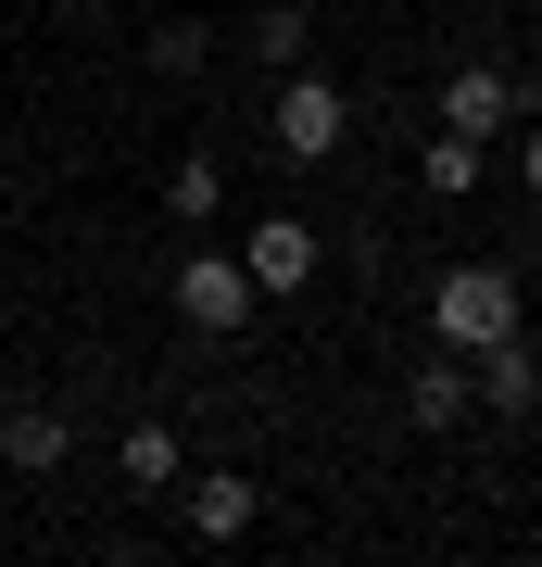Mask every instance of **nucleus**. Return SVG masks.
<instances>
[{"label":"nucleus","mask_w":542,"mask_h":567,"mask_svg":"<svg viewBox=\"0 0 542 567\" xmlns=\"http://www.w3.org/2000/svg\"><path fill=\"white\" fill-rule=\"evenodd\" d=\"M504 328H530L504 265H442V278H429V341L442 353H480V341H504Z\"/></svg>","instance_id":"obj_1"},{"label":"nucleus","mask_w":542,"mask_h":567,"mask_svg":"<svg viewBox=\"0 0 542 567\" xmlns=\"http://www.w3.org/2000/svg\"><path fill=\"white\" fill-rule=\"evenodd\" d=\"M265 140H278V164H341V140H354V102H341V76L290 63V76H278V102H265Z\"/></svg>","instance_id":"obj_2"},{"label":"nucleus","mask_w":542,"mask_h":567,"mask_svg":"<svg viewBox=\"0 0 542 567\" xmlns=\"http://www.w3.org/2000/svg\"><path fill=\"white\" fill-rule=\"evenodd\" d=\"M253 303H265V290H253V265H241V252H215V240H202V252H177V316L202 328V341L253 328Z\"/></svg>","instance_id":"obj_3"},{"label":"nucleus","mask_w":542,"mask_h":567,"mask_svg":"<svg viewBox=\"0 0 542 567\" xmlns=\"http://www.w3.org/2000/svg\"><path fill=\"white\" fill-rule=\"evenodd\" d=\"M241 265H253V290H265V303H290V290H316L328 240H316V227H303V215H265L253 240H241Z\"/></svg>","instance_id":"obj_4"},{"label":"nucleus","mask_w":542,"mask_h":567,"mask_svg":"<svg viewBox=\"0 0 542 567\" xmlns=\"http://www.w3.org/2000/svg\"><path fill=\"white\" fill-rule=\"evenodd\" d=\"M467 379H480V404H492V416H542V353H530V328L480 341V353H467Z\"/></svg>","instance_id":"obj_5"},{"label":"nucleus","mask_w":542,"mask_h":567,"mask_svg":"<svg viewBox=\"0 0 542 567\" xmlns=\"http://www.w3.org/2000/svg\"><path fill=\"white\" fill-rule=\"evenodd\" d=\"M63 454H76V416L63 404H13L0 416V480H51Z\"/></svg>","instance_id":"obj_6"},{"label":"nucleus","mask_w":542,"mask_h":567,"mask_svg":"<svg viewBox=\"0 0 542 567\" xmlns=\"http://www.w3.org/2000/svg\"><path fill=\"white\" fill-rule=\"evenodd\" d=\"M177 505H190V543H241L265 492L241 480V466H215V480H177Z\"/></svg>","instance_id":"obj_7"},{"label":"nucleus","mask_w":542,"mask_h":567,"mask_svg":"<svg viewBox=\"0 0 542 567\" xmlns=\"http://www.w3.org/2000/svg\"><path fill=\"white\" fill-rule=\"evenodd\" d=\"M403 416H417V429H454V416H480V379H467V353H442V341H429V365L403 379Z\"/></svg>","instance_id":"obj_8"},{"label":"nucleus","mask_w":542,"mask_h":567,"mask_svg":"<svg viewBox=\"0 0 542 567\" xmlns=\"http://www.w3.org/2000/svg\"><path fill=\"white\" fill-rule=\"evenodd\" d=\"M504 114H518V76H504V63H454V76H442V126H467V140H492Z\"/></svg>","instance_id":"obj_9"},{"label":"nucleus","mask_w":542,"mask_h":567,"mask_svg":"<svg viewBox=\"0 0 542 567\" xmlns=\"http://www.w3.org/2000/svg\"><path fill=\"white\" fill-rule=\"evenodd\" d=\"M114 466H126V480H140V492H177V480H190V454H177V429H164V416H126Z\"/></svg>","instance_id":"obj_10"},{"label":"nucleus","mask_w":542,"mask_h":567,"mask_svg":"<svg viewBox=\"0 0 542 567\" xmlns=\"http://www.w3.org/2000/svg\"><path fill=\"white\" fill-rule=\"evenodd\" d=\"M164 215H177V227H215V215H227V164H215V152H177V177H164Z\"/></svg>","instance_id":"obj_11"},{"label":"nucleus","mask_w":542,"mask_h":567,"mask_svg":"<svg viewBox=\"0 0 542 567\" xmlns=\"http://www.w3.org/2000/svg\"><path fill=\"white\" fill-rule=\"evenodd\" d=\"M417 177L442 189V203H467V189H480V140H467V126H429V152H417Z\"/></svg>","instance_id":"obj_12"},{"label":"nucleus","mask_w":542,"mask_h":567,"mask_svg":"<svg viewBox=\"0 0 542 567\" xmlns=\"http://www.w3.org/2000/svg\"><path fill=\"white\" fill-rule=\"evenodd\" d=\"M303 51H316V13H303V0H265V13H253V63H278V76H290Z\"/></svg>","instance_id":"obj_13"},{"label":"nucleus","mask_w":542,"mask_h":567,"mask_svg":"<svg viewBox=\"0 0 542 567\" xmlns=\"http://www.w3.org/2000/svg\"><path fill=\"white\" fill-rule=\"evenodd\" d=\"M202 63H215L202 25H152V76H202Z\"/></svg>","instance_id":"obj_14"},{"label":"nucleus","mask_w":542,"mask_h":567,"mask_svg":"<svg viewBox=\"0 0 542 567\" xmlns=\"http://www.w3.org/2000/svg\"><path fill=\"white\" fill-rule=\"evenodd\" d=\"M518 177H530V189H542V126H530V152H518Z\"/></svg>","instance_id":"obj_15"}]
</instances>
